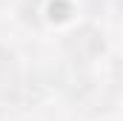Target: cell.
I'll return each instance as SVG.
<instances>
[{
    "mask_svg": "<svg viewBox=\"0 0 123 121\" xmlns=\"http://www.w3.org/2000/svg\"><path fill=\"white\" fill-rule=\"evenodd\" d=\"M103 35L94 29V26H83V29L72 32L69 38H66V49H69V55L74 60H80V63H89L94 60L100 52H103Z\"/></svg>",
    "mask_w": 123,
    "mask_h": 121,
    "instance_id": "cell-1",
    "label": "cell"
},
{
    "mask_svg": "<svg viewBox=\"0 0 123 121\" xmlns=\"http://www.w3.org/2000/svg\"><path fill=\"white\" fill-rule=\"evenodd\" d=\"M115 81H117V84L123 87V58L117 60V63H115Z\"/></svg>",
    "mask_w": 123,
    "mask_h": 121,
    "instance_id": "cell-2",
    "label": "cell"
}]
</instances>
